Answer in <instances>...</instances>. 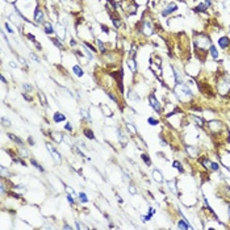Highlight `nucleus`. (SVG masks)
<instances>
[{
  "label": "nucleus",
  "instance_id": "obj_1",
  "mask_svg": "<svg viewBox=\"0 0 230 230\" xmlns=\"http://www.w3.org/2000/svg\"><path fill=\"white\" fill-rule=\"evenodd\" d=\"M175 93H176V98H178L180 101H188L193 98V93L192 91L188 88L187 84H176L175 87Z\"/></svg>",
  "mask_w": 230,
  "mask_h": 230
},
{
  "label": "nucleus",
  "instance_id": "obj_2",
  "mask_svg": "<svg viewBox=\"0 0 230 230\" xmlns=\"http://www.w3.org/2000/svg\"><path fill=\"white\" fill-rule=\"evenodd\" d=\"M195 45L199 50H206V49L211 48L212 42H211V38H209L208 36L202 34V33H199V34H196V37H195Z\"/></svg>",
  "mask_w": 230,
  "mask_h": 230
},
{
  "label": "nucleus",
  "instance_id": "obj_3",
  "mask_svg": "<svg viewBox=\"0 0 230 230\" xmlns=\"http://www.w3.org/2000/svg\"><path fill=\"white\" fill-rule=\"evenodd\" d=\"M218 91H220L221 95H228V92L230 91V79L228 78V76H224V78L220 79Z\"/></svg>",
  "mask_w": 230,
  "mask_h": 230
},
{
  "label": "nucleus",
  "instance_id": "obj_4",
  "mask_svg": "<svg viewBox=\"0 0 230 230\" xmlns=\"http://www.w3.org/2000/svg\"><path fill=\"white\" fill-rule=\"evenodd\" d=\"M149 101H150V105L153 106V109H154L155 112H158V113L162 112V105L159 104V101L156 100V98L154 95H150L149 96Z\"/></svg>",
  "mask_w": 230,
  "mask_h": 230
},
{
  "label": "nucleus",
  "instance_id": "obj_5",
  "mask_svg": "<svg viewBox=\"0 0 230 230\" xmlns=\"http://www.w3.org/2000/svg\"><path fill=\"white\" fill-rule=\"evenodd\" d=\"M46 147H48V150H49V153L50 154L53 155V158H54V161L57 162V163H61L62 162V158H61V154H59L58 151L54 149V146H51L50 143H46Z\"/></svg>",
  "mask_w": 230,
  "mask_h": 230
},
{
  "label": "nucleus",
  "instance_id": "obj_6",
  "mask_svg": "<svg viewBox=\"0 0 230 230\" xmlns=\"http://www.w3.org/2000/svg\"><path fill=\"white\" fill-rule=\"evenodd\" d=\"M209 130L212 133H220V130L222 129V124L220 121H209Z\"/></svg>",
  "mask_w": 230,
  "mask_h": 230
},
{
  "label": "nucleus",
  "instance_id": "obj_7",
  "mask_svg": "<svg viewBox=\"0 0 230 230\" xmlns=\"http://www.w3.org/2000/svg\"><path fill=\"white\" fill-rule=\"evenodd\" d=\"M175 11H178V5H176L175 3H170V4L164 8V11L162 12V15L166 17V16H168V15H171V13H174Z\"/></svg>",
  "mask_w": 230,
  "mask_h": 230
},
{
  "label": "nucleus",
  "instance_id": "obj_8",
  "mask_svg": "<svg viewBox=\"0 0 230 230\" xmlns=\"http://www.w3.org/2000/svg\"><path fill=\"white\" fill-rule=\"evenodd\" d=\"M142 31L146 36H150L153 33V25H151V22H150L149 20H145V21H143V29Z\"/></svg>",
  "mask_w": 230,
  "mask_h": 230
},
{
  "label": "nucleus",
  "instance_id": "obj_9",
  "mask_svg": "<svg viewBox=\"0 0 230 230\" xmlns=\"http://www.w3.org/2000/svg\"><path fill=\"white\" fill-rule=\"evenodd\" d=\"M117 134H118V141L122 146H126V142H128V138H126V134L122 132V129H117Z\"/></svg>",
  "mask_w": 230,
  "mask_h": 230
},
{
  "label": "nucleus",
  "instance_id": "obj_10",
  "mask_svg": "<svg viewBox=\"0 0 230 230\" xmlns=\"http://www.w3.org/2000/svg\"><path fill=\"white\" fill-rule=\"evenodd\" d=\"M218 45L221 49H226L230 46V38L229 37H221L218 39Z\"/></svg>",
  "mask_w": 230,
  "mask_h": 230
},
{
  "label": "nucleus",
  "instance_id": "obj_11",
  "mask_svg": "<svg viewBox=\"0 0 230 230\" xmlns=\"http://www.w3.org/2000/svg\"><path fill=\"white\" fill-rule=\"evenodd\" d=\"M34 20L37 22H44V12L39 8H36V11H34Z\"/></svg>",
  "mask_w": 230,
  "mask_h": 230
},
{
  "label": "nucleus",
  "instance_id": "obj_12",
  "mask_svg": "<svg viewBox=\"0 0 230 230\" xmlns=\"http://www.w3.org/2000/svg\"><path fill=\"white\" fill-rule=\"evenodd\" d=\"M50 135H51L53 139H54L57 143H61L63 141V134L62 133H59V132H51L50 133Z\"/></svg>",
  "mask_w": 230,
  "mask_h": 230
},
{
  "label": "nucleus",
  "instance_id": "obj_13",
  "mask_svg": "<svg viewBox=\"0 0 230 230\" xmlns=\"http://www.w3.org/2000/svg\"><path fill=\"white\" fill-rule=\"evenodd\" d=\"M57 33H58V37L63 39L66 37V29H65V26H62L61 24H58L57 25Z\"/></svg>",
  "mask_w": 230,
  "mask_h": 230
},
{
  "label": "nucleus",
  "instance_id": "obj_14",
  "mask_svg": "<svg viewBox=\"0 0 230 230\" xmlns=\"http://www.w3.org/2000/svg\"><path fill=\"white\" fill-rule=\"evenodd\" d=\"M185 150H187V153L192 156V158H195V156L197 155V153H199V149L195 147V146H187Z\"/></svg>",
  "mask_w": 230,
  "mask_h": 230
},
{
  "label": "nucleus",
  "instance_id": "obj_15",
  "mask_svg": "<svg viewBox=\"0 0 230 230\" xmlns=\"http://www.w3.org/2000/svg\"><path fill=\"white\" fill-rule=\"evenodd\" d=\"M53 120H54V122H62V121H65L66 120V116L63 115V113H61V112H57L54 116H53Z\"/></svg>",
  "mask_w": 230,
  "mask_h": 230
},
{
  "label": "nucleus",
  "instance_id": "obj_16",
  "mask_svg": "<svg viewBox=\"0 0 230 230\" xmlns=\"http://www.w3.org/2000/svg\"><path fill=\"white\" fill-rule=\"evenodd\" d=\"M44 26H45V33L46 34H53V33H55V29H54V26L51 25V22H45L44 24Z\"/></svg>",
  "mask_w": 230,
  "mask_h": 230
},
{
  "label": "nucleus",
  "instance_id": "obj_17",
  "mask_svg": "<svg viewBox=\"0 0 230 230\" xmlns=\"http://www.w3.org/2000/svg\"><path fill=\"white\" fill-rule=\"evenodd\" d=\"M153 178H154V180L158 182V183L163 182V176L161 174V171H158V170H154V171H153Z\"/></svg>",
  "mask_w": 230,
  "mask_h": 230
},
{
  "label": "nucleus",
  "instance_id": "obj_18",
  "mask_svg": "<svg viewBox=\"0 0 230 230\" xmlns=\"http://www.w3.org/2000/svg\"><path fill=\"white\" fill-rule=\"evenodd\" d=\"M8 137H9V139H12L13 142H16L17 145H20V146H24V142H22V139L21 138H19L17 135H15V134H12V133H9L8 134Z\"/></svg>",
  "mask_w": 230,
  "mask_h": 230
},
{
  "label": "nucleus",
  "instance_id": "obj_19",
  "mask_svg": "<svg viewBox=\"0 0 230 230\" xmlns=\"http://www.w3.org/2000/svg\"><path fill=\"white\" fill-rule=\"evenodd\" d=\"M188 221H185V220H182V221L178 222V229H192V226L189 224H187Z\"/></svg>",
  "mask_w": 230,
  "mask_h": 230
},
{
  "label": "nucleus",
  "instance_id": "obj_20",
  "mask_svg": "<svg viewBox=\"0 0 230 230\" xmlns=\"http://www.w3.org/2000/svg\"><path fill=\"white\" fill-rule=\"evenodd\" d=\"M208 7H209V5L206 4L205 1H204V3H200V4L195 8V11H196V12H205L206 9H208Z\"/></svg>",
  "mask_w": 230,
  "mask_h": 230
},
{
  "label": "nucleus",
  "instance_id": "obj_21",
  "mask_svg": "<svg viewBox=\"0 0 230 230\" xmlns=\"http://www.w3.org/2000/svg\"><path fill=\"white\" fill-rule=\"evenodd\" d=\"M167 187H170L171 192H174L178 195V191H176V180H168L167 182Z\"/></svg>",
  "mask_w": 230,
  "mask_h": 230
},
{
  "label": "nucleus",
  "instance_id": "obj_22",
  "mask_svg": "<svg viewBox=\"0 0 230 230\" xmlns=\"http://www.w3.org/2000/svg\"><path fill=\"white\" fill-rule=\"evenodd\" d=\"M174 75H175V82H176V84H182V83H183L182 75H180V72H179L176 68H174Z\"/></svg>",
  "mask_w": 230,
  "mask_h": 230
},
{
  "label": "nucleus",
  "instance_id": "obj_23",
  "mask_svg": "<svg viewBox=\"0 0 230 230\" xmlns=\"http://www.w3.org/2000/svg\"><path fill=\"white\" fill-rule=\"evenodd\" d=\"M38 99H39V101L42 103V105H44V106L48 105V100H46V96H45V93L42 91L38 92Z\"/></svg>",
  "mask_w": 230,
  "mask_h": 230
},
{
  "label": "nucleus",
  "instance_id": "obj_24",
  "mask_svg": "<svg viewBox=\"0 0 230 230\" xmlns=\"http://www.w3.org/2000/svg\"><path fill=\"white\" fill-rule=\"evenodd\" d=\"M83 133H84V135L87 137L88 139H95V134H93V132L91 130V129H84L83 130Z\"/></svg>",
  "mask_w": 230,
  "mask_h": 230
},
{
  "label": "nucleus",
  "instance_id": "obj_25",
  "mask_svg": "<svg viewBox=\"0 0 230 230\" xmlns=\"http://www.w3.org/2000/svg\"><path fill=\"white\" fill-rule=\"evenodd\" d=\"M72 71L75 72V75H76V76H83V74H84V72H83V70L79 67L78 65H75L74 67H72Z\"/></svg>",
  "mask_w": 230,
  "mask_h": 230
},
{
  "label": "nucleus",
  "instance_id": "obj_26",
  "mask_svg": "<svg viewBox=\"0 0 230 230\" xmlns=\"http://www.w3.org/2000/svg\"><path fill=\"white\" fill-rule=\"evenodd\" d=\"M128 66L130 67V70H132L133 72L137 71V65H135V62H134V59H133V58H130V59L128 61Z\"/></svg>",
  "mask_w": 230,
  "mask_h": 230
},
{
  "label": "nucleus",
  "instance_id": "obj_27",
  "mask_svg": "<svg viewBox=\"0 0 230 230\" xmlns=\"http://www.w3.org/2000/svg\"><path fill=\"white\" fill-rule=\"evenodd\" d=\"M209 51H211V55H212L214 59L218 58V51H217V49H216L213 45H211V48H209Z\"/></svg>",
  "mask_w": 230,
  "mask_h": 230
},
{
  "label": "nucleus",
  "instance_id": "obj_28",
  "mask_svg": "<svg viewBox=\"0 0 230 230\" xmlns=\"http://www.w3.org/2000/svg\"><path fill=\"white\" fill-rule=\"evenodd\" d=\"M101 109H103V112L105 113V116H106V117H111V116H112V111L108 108V105L103 104V105H101Z\"/></svg>",
  "mask_w": 230,
  "mask_h": 230
},
{
  "label": "nucleus",
  "instance_id": "obj_29",
  "mask_svg": "<svg viewBox=\"0 0 230 230\" xmlns=\"http://www.w3.org/2000/svg\"><path fill=\"white\" fill-rule=\"evenodd\" d=\"M80 116H82V117L83 118H84V120H87V121H91V117H89V113L87 112V111H86V109H80Z\"/></svg>",
  "mask_w": 230,
  "mask_h": 230
},
{
  "label": "nucleus",
  "instance_id": "obj_30",
  "mask_svg": "<svg viewBox=\"0 0 230 230\" xmlns=\"http://www.w3.org/2000/svg\"><path fill=\"white\" fill-rule=\"evenodd\" d=\"M172 164H174V168H176L179 172H184V168H183V166H182V163H180V162L175 161L174 163H172Z\"/></svg>",
  "mask_w": 230,
  "mask_h": 230
},
{
  "label": "nucleus",
  "instance_id": "obj_31",
  "mask_svg": "<svg viewBox=\"0 0 230 230\" xmlns=\"http://www.w3.org/2000/svg\"><path fill=\"white\" fill-rule=\"evenodd\" d=\"M134 141H137L138 146H139V149H146V143L142 141V138H139V137H134Z\"/></svg>",
  "mask_w": 230,
  "mask_h": 230
},
{
  "label": "nucleus",
  "instance_id": "obj_32",
  "mask_svg": "<svg viewBox=\"0 0 230 230\" xmlns=\"http://www.w3.org/2000/svg\"><path fill=\"white\" fill-rule=\"evenodd\" d=\"M141 158H142V161L146 163L147 166H151V161H150V156L147 154H142L141 155Z\"/></svg>",
  "mask_w": 230,
  "mask_h": 230
},
{
  "label": "nucleus",
  "instance_id": "obj_33",
  "mask_svg": "<svg viewBox=\"0 0 230 230\" xmlns=\"http://www.w3.org/2000/svg\"><path fill=\"white\" fill-rule=\"evenodd\" d=\"M31 163H32V164L34 166V167L37 168V170H39V171H44V167H42L41 164H38V163H37V161H36V159H31Z\"/></svg>",
  "mask_w": 230,
  "mask_h": 230
},
{
  "label": "nucleus",
  "instance_id": "obj_34",
  "mask_svg": "<svg viewBox=\"0 0 230 230\" xmlns=\"http://www.w3.org/2000/svg\"><path fill=\"white\" fill-rule=\"evenodd\" d=\"M79 200H80V202H88V197L86 193H79Z\"/></svg>",
  "mask_w": 230,
  "mask_h": 230
},
{
  "label": "nucleus",
  "instance_id": "obj_35",
  "mask_svg": "<svg viewBox=\"0 0 230 230\" xmlns=\"http://www.w3.org/2000/svg\"><path fill=\"white\" fill-rule=\"evenodd\" d=\"M129 99L134 100V101H138V100H139V96L137 95V93H134L133 91H130V92H129Z\"/></svg>",
  "mask_w": 230,
  "mask_h": 230
},
{
  "label": "nucleus",
  "instance_id": "obj_36",
  "mask_svg": "<svg viewBox=\"0 0 230 230\" xmlns=\"http://www.w3.org/2000/svg\"><path fill=\"white\" fill-rule=\"evenodd\" d=\"M0 176H1V179H4L5 176H9V172L5 170V167H1V168H0Z\"/></svg>",
  "mask_w": 230,
  "mask_h": 230
},
{
  "label": "nucleus",
  "instance_id": "obj_37",
  "mask_svg": "<svg viewBox=\"0 0 230 230\" xmlns=\"http://www.w3.org/2000/svg\"><path fill=\"white\" fill-rule=\"evenodd\" d=\"M51 42L53 44H54L57 48H59V49H63V44H61V42H59V39L58 38H51Z\"/></svg>",
  "mask_w": 230,
  "mask_h": 230
},
{
  "label": "nucleus",
  "instance_id": "obj_38",
  "mask_svg": "<svg viewBox=\"0 0 230 230\" xmlns=\"http://www.w3.org/2000/svg\"><path fill=\"white\" fill-rule=\"evenodd\" d=\"M192 117H193V120L196 121V124H197V125H200V126H204V121H202V118L197 117V116H192Z\"/></svg>",
  "mask_w": 230,
  "mask_h": 230
},
{
  "label": "nucleus",
  "instance_id": "obj_39",
  "mask_svg": "<svg viewBox=\"0 0 230 230\" xmlns=\"http://www.w3.org/2000/svg\"><path fill=\"white\" fill-rule=\"evenodd\" d=\"M96 42H98V46H99L100 51H101L103 54H104V53H105V48H104V45H103V42L100 41V39H98V41H96Z\"/></svg>",
  "mask_w": 230,
  "mask_h": 230
},
{
  "label": "nucleus",
  "instance_id": "obj_40",
  "mask_svg": "<svg viewBox=\"0 0 230 230\" xmlns=\"http://www.w3.org/2000/svg\"><path fill=\"white\" fill-rule=\"evenodd\" d=\"M147 122H149V124L150 125H158V120H155V118H153V117H149L147 118Z\"/></svg>",
  "mask_w": 230,
  "mask_h": 230
},
{
  "label": "nucleus",
  "instance_id": "obj_41",
  "mask_svg": "<svg viewBox=\"0 0 230 230\" xmlns=\"http://www.w3.org/2000/svg\"><path fill=\"white\" fill-rule=\"evenodd\" d=\"M126 128H128L129 130H130V132L133 133V134H137V129H135V128H134V126H133L132 124H128V125H126Z\"/></svg>",
  "mask_w": 230,
  "mask_h": 230
},
{
  "label": "nucleus",
  "instance_id": "obj_42",
  "mask_svg": "<svg viewBox=\"0 0 230 230\" xmlns=\"http://www.w3.org/2000/svg\"><path fill=\"white\" fill-rule=\"evenodd\" d=\"M151 217H153V216H151V214H150V213H149L147 216H142V217H141V220H142L143 222H147V221H150V220H151Z\"/></svg>",
  "mask_w": 230,
  "mask_h": 230
},
{
  "label": "nucleus",
  "instance_id": "obj_43",
  "mask_svg": "<svg viewBox=\"0 0 230 230\" xmlns=\"http://www.w3.org/2000/svg\"><path fill=\"white\" fill-rule=\"evenodd\" d=\"M22 87H24L25 91H32V89H33V87L31 84H28V83H24V84H22Z\"/></svg>",
  "mask_w": 230,
  "mask_h": 230
},
{
  "label": "nucleus",
  "instance_id": "obj_44",
  "mask_svg": "<svg viewBox=\"0 0 230 230\" xmlns=\"http://www.w3.org/2000/svg\"><path fill=\"white\" fill-rule=\"evenodd\" d=\"M5 28H7V31L11 33V34H13V33H15V32H13V29H12V26L9 25V22H5Z\"/></svg>",
  "mask_w": 230,
  "mask_h": 230
},
{
  "label": "nucleus",
  "instance_id": "obj_45",
  "mask_svg": "<svg viewBox=\"0 0 230 230\" xmlns=\"http://www.w3.org/2000/svg\"><path fill=\"white\" fill-rule=\"evenodd\" d=\"M1 122H3V124H4L5 126H11V121H9V120H7L5 117L1 118Z\"/></svg>",
  "mask_w": 230,
  "mask_h": 230
},
{
  "label": "nucleus",
  "instance_id": "obj_46",
  "mask_svg": "<svg viewBox=\"0 0 230 230\" xmlns=\"http://www.w3.org/2000/svg\"><path fill=\"white\" fill-rule=\"evenodd\" d=\"M65 129H66L67 132H72V129H74V128H72V125L70 124V122H67V124H66V126H65Z\"/></svg>",
  "mask_w": 230,
  "mask_h": 230
},
{
  "label": "nucleus",
  "instance_id": "obj_47",
  "mask_svg": "<svg viewBox=\"0 0 230 230\" xmlns=\"http://www.w3.org/2000/svg\"><path fill=\"white\" fill-rule=\"evenodd\" d=\"M76 226H78V229H88L87 226H86V225H83V224H80L79 221H76Z\"/></svg>",
  "mask_w": 230,
  "mask_h": 230
},
{
  "label": "nucleus",
  "instance_id": "obj_48",
  "mask_svg": "<svg viewBox=\"0 0 230 230\" xmlns=\"http://www.w3.org/2000/svg\"><path fill=\"white\" fill-rule=\"evenodd\" d=\"M218 164H217V163H214V162H212V170H213V171H218Z\"/></svg>",
  "mask_w": 230,
  "mask_h": 230
},
{
  "label": "nucleus",
  "instance_id": "obj_49",
  "mask_svg": "<svg viewBox=\"0 0 230 230\" xmlns=\"http://www.w3.org/2000/svg\"><path fill=\"white\" fill-rule=\"evenodd\" d=\"M129 192H130L132 195H135V193H137V189H135L133 185H130V187H129Z\"/></svg>",
  "mask_w": 230,
  "mask_h": 230
},
{
  "label": "nucleus",
  "instance_id": "obj_50",
  "mask_svg": "<svg viewBox=\"0 0 230 230\" xmlns=\"http://www.w3.org/2000/svg\"><path fill=\"white\" fill-rule=\"evenodd\" d=\"M67 200H68V202H70V204H74V202H75L74 196H72V195H68V196H67Z\"/></svg>",
  "mask_w": 230,
  "mask_h": 230
},
{
  "label": "nucleus",
  "instance_id": "obj_51",
  "mask_svg": "<svg viewBox=\"0 0 230 230\" xmlns=\"http://www.w3.org/2000/svg\"><path fill=\"white\" fill-rule=\"evenodd\" d=\"M66 189H67V192L70 193V195H72V196H75V195H76L74 189H72V188H70V187H66Z\"/></svg>",
  "mask_w": 230,
  "mask_h": 230
},
{
  "label": "nucleus",
  "instance_id": "obj_52",
  "mask_svg": "<svg viewBox=\"0 0 230 230\" xmlns=\"http://www.w3.org/2000/svg\"><path fill=\"white\" fill-rule=\"evenodd\" d=\"M19 62H21V65H22V66H26V65H28L25 59L22 58V57H20V55H19Z\"/></svg>",
  "mask_w": 230,
  "mask_h": 230
},
{
  "label": "nucleus",
  "instance_id": "obj_53",
  "mask_svg": "<svg viewBox=\"0 0 230 230\" xmlns=\"http://www.w3.org/2000/svg\"><path fill=\"white\" fill-rule=\"evenodd\" d=\"M108 96H109V98H111L115 103H117V104H118V101H117V99H116V96H115V95H112V93H108Z\"/></svg>",
  "mask_w": 230,
  "mask_h": 230
},
{
  "label": "nucleus",
  "instance_id": "obj_54",
  "mask_svg": "<svg viewBox=\"0 0 230 230\" xmlns=\"http://www.w3.org/2000/svg\"><path fill=\"white\" fill-rule=\"evenodd\" d=\"M155 212H156V211H155L154 208H151V206H150V208H149V213H150V214H151V216H153V214H155Z\"/></svg>",
  "mask_w": 230,
  "mask_h": 230
},
{
  "label": "nucleus",
  "instance_id": "obj_55",
  "mask_svg": "<svg viewBox=\"0 0 230 230\" xmlns=\"http://www.w3.org/2000/svg\"><path fill=\"white\" fill-rule=\"evenodd\" d=\"M31 58L33 59V61H36V62H39V59L37 58V57H36L34 54H32V53H31Z\"/></svg>",
  "mask_w": 230,
  "mask_h": 230
},
{
  "label": "nucleus",
  "instance_id": "obj_56",
  "mask_svg": "<svg viewBox=\"0 0 230 230\" xmlns=\"http://www.w3.org/2000/svg\"><path fill=\"white\" fill-rule=\"evenodd\" d=\"M124 180L130 182V178H129V175H128V174H125V172H124Z\"/></svg>",
  "mask_w": 230,
  "mask_h": 230
},
{
  "label": "nucleus",
  "instance_id": "obj_57",
  "mask_svg": "<svg viewBox=\"0 0 230 230\" xmlns=\"http://www.w3.org/2000/svg\"><path fill=\"white\" fill-rule=\"evenodd\" d=\"M28 38H29V39H32L33 42H37V41H36V38H34V36H33V34H28Z\"/></svg>",
  "mask_w": 230,
  "mask_h": 230
},
{
  "label": "nucleus",
  "instance_id": "obj_58",
  "mask_svg": "<svg viewBox=\"0 0 230 230\" xmlns=\"http://www.w3.org/2000/svg\"><path fill=\"white\" fill-rule=\"evenodd\" d=\"M116 197H117V200H118V202H120V204H122V202H124V200H122L121 197H120V195H117V193H116Z\"/></svg>",
  "mask_w": 230,
  "mask_h": 230
},
{
  "label": "nucleus",
  "instance_id": "obj_59",
  "mask_svg": "<svg viewBox=\"0 0 230 230\" xmlns=\"http://www.w3.org/2000/svg\"><path fill=\"white\" fill-rule=\"evenodd\" d=\"M70 45H71V46H76V41H75V39H70Z\"/></svg>",
  "mask_w": 230,
  "mask_h": 230
},
{
  "label": "nucleus",
  "instance_id": "obj_60",
  "mask_svg": "<svg viewBox=\"0 0 230 230\" xmlns=\"http://www.w3.org/2000/svg\"><path fill=\"white\" fill-rule=\"evenodd\" d=\"M28 142L31 143V145H34V139H33L32 137H29V138H28Z\"/></svg>",
  "mask_w": 230,
  "mask_h": 230
},
{
  "label": "nucleus",
  "instance_id": "obj_61",
  "mask_svg": "<svg viewBox=\"0 0 230 230\" xmlns=\"http://www.w3.org/2000/svg\"><path fill=\"white\" fill-rule=\"evenodd\" d=\"M24 99H25V100H28V101H32V98H29V96L26 95V93H24Z\"/></svg>",
  "mask_w": 230,
  "mask_h": 230
},
{
  "label": "nucleus",
  "instance_id": "obj_62",
  "mask_svg": "<svg viewBox=\"0 0 230 230\" xmlns=\"http://www.w3.org/2000/svg\"><path fill=\"white\" fill-rule=\"evenodd\" d=\"M9 65H11V66H12V67H17V65H16V63H15V62H9Z\"/></svg>",
  "mask_w": 230,
  "mask_h": 230
},
{
  "label": "nucleus",
  "instance_id": "obj_63",
  "mask_svg": "<svg viewBox=\"0 0 230 230\" xmlns=\"http://www.w3.org/2000/svg\"><path fill=\"white\" fill-rule=\"evenodd\" d=\"M1 82H3V83H7V80H5V78H4V76H3V75H1Z\"/></svg>",
  "mask_w": 230,
  "mask_h": 230
},
{
  "label": "nucleus",
  "instance_id": "obj_64",
  "mask_svg": "<svg viewBox=\"0 0 230 230\" xmlns=\"http://www.w3.org/2000/svg\"><path fill=\"white\" fill-rule=\"evenodd\" d=\"M228 209H229V216H230V204H229V206H228Z\"/></svg>",
  "mask_w": 230,
  "mask_h": 230
}]
</instances>
